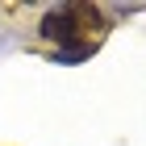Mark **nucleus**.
Listing matches in <instances>:
<instances>
[{
    "instance_id": "nucleus-1",
    "label": "nucleus",
    "mask_w": 146,
    "mask_h": 146,
    "mask_svg": "<svg viewBox=\"0 0 146 146\" xmlns=\"http://www.w3.org/2000/svg\"><path fill=\"white\" fill-rule=\"evenodd\" d=\"M88 29H96L100 34L104 29V17L96 9H88V4H67V9H50L42 17V38H50V42H63V50H75V42Z\"/></svg>"
}]
</instances>
